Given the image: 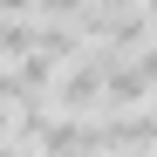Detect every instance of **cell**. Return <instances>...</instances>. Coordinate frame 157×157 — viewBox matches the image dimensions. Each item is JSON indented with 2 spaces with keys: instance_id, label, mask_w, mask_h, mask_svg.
<instances>
[{
  "instance_id": "2",
  "label": "cell",
  "mask_w": 157,
  "mask_h": 157,
  "mask_svg": "<svg viewBox=\"0 0 157 157\" xmlns=\"http://www.w3.org/2000/svg\"><path fill=\"white\" fill-rule=\"evenodd\" d=\"M137 157H157V150H137Z\"/></svg>"
},
{
  "instance_id": "1",
  "label": "cell",
  "mask_w": 157,
  "mask_h": 157,
  "mask_svg": "<svg viewBox=\"0 0 157 157\" xmlns=\"http://www.w3.org/2000/svg\"><path fill=\"white\" fill-rule=\"evenodd\" d=\"M0 157H41V150H21V144H0Z\"/></svg>"
}]
</instances>
